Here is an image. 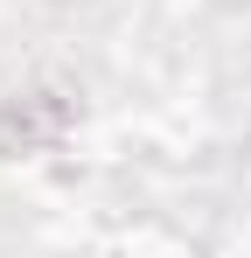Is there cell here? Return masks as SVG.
<instances>
[{"label":"cell","instance_id":"1","mask_svg":"<svg viewBox=\"0 0 251 258\" xmlns=\"http://www.w3.org/2000/svg\"><path fill=\"white\" fill-rule=\"evenodd\" d=\"M63 119H70V105L42 91V105H35V112H21V105H14V112L0 119V147H14V133H21V147H28V140H42V133H63Z\"/></svg>","mask_w":251,"mask_h":258}]
</instances>
